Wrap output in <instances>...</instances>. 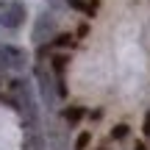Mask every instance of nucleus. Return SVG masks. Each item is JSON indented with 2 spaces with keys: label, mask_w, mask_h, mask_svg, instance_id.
<instances>
[{
  "label": "nucleus",
  "mask_w": 150,
  "mask_h": 150,
  "mask_svg": "<svg viewBox=\"0 0 150 150\" xmlns=\"http://www.w3.org/2000/svg\"><path fill=\"white\" fill-rule=\"evenodd\" d=\"M28 53L17 45H0V70L3 72H25Z\"/></svg>",
  "instance_id": "nucleus-3"
},
{
  "label": "nucleus",
  "mask_w": 150,
  "mask_h": 150,
  "mask_svg": "<svg viewBox=\"0 0 150 150\" xmlns=\"http://www.w3.org/2000/svg\"><path fill=\"white\" fill-rule=\"evenodd\" d=\"M72 42H75V39L70 36V33H61V36H56V45H59V47H70Z\"/></svg>",
  "instance_id": "nucleus-12"
},
{
  "label": "nucleus",
  "mask_w": 150,
  "mask_h": 150,
  "mask_svg": "<svg viewBox=\"0 0 150 150\" xmlns=\"http://www.w3.org/2000/svg\"><path fill=\"white\" fill-rule=\"evenodd\" d=\"M89 142H92V134H89V131H83V134L75 139V150H86V147H89Z\"/></svg>",
  "instance_id": "nucleus-9"
},
{
  "label": "nucleus",
  "mask_w": 150,
  "mask_h": 150,
  "mask_svg": "<svg viewBox=\"0 0 150 150\" xmlns=\"http://www.w3.org/2000/svg\"><path fill=\"white\" fill-rule=\"evenodd\" d=\"M67 6H70V8H75V11H83V14H86L89 0H67Z\"/></svg>",
  "instance_id": "nucleus-11"
},
{
  "label": "nucleus",
  "mask_w": 150,
  "mask_h": 150,
  "mask_svg": "<svg viewBox=\"0 0 150 150\" xmlns=\"http://www.w3.org/2000/svg\"><path fill=\"white\" fill-rule=\"evenodd\" d=\"M81 117H83V108H81V106H70V108L64 111V120H67L70 125H75Z\"/></svg>",
  "instance_id": "nucleus-8"
},
{
  "label": "nucleus",
  "mask_w": 150,
  "mask_h": 150,
  "mask_svg": "<svg viewBox=\"0 0 150 150\" xmlns=\"http://www.w3.org/2000/svg\"><path fill=\"white\" fill-rule=\"evenodd\" d=\"M36 83H39V95H42V103L47 106V111L56 108V100H59V81H53L50 75V67L36 64Z\"/></svg>",
  "instance_id": "nucleus-2"
},
{
  "label": "nucleus",
  "mask_w": 150,
  "mask_h": 150,
  "mask_svg": "<svg viewBox=\"0 0 150 150\" xmlns=\"http://www.w3.org/2000/svg\"><path fill=\"white\" fill-rule=\"evenodd\" d=\"M11 103L25 117L28 125H39V106H36V95H33V86H31L28 78L11 81Z\"/></svg>",
  "instance_id": "nucleus-1"
},
{
  "label": "nucleus",
  "mask_w": 150,
  "mask_h": 150,
  "mask_svg": "<svg viewBox=\"0 0 150 150\" xmlns=\"http://www.w3.org/2000/svg\"><path fill=\"white\" fill-rule=\"evenodd\" d=\"M67 64H70V59H67V56H53V61H50V67H53L56 75H64Z\"/></svg>",
  "instance_id": "nucleus-7"
},
{
  "label": "nucleus",
  "mask_w": 150,
  "mask_h": 150,
  "mask_svg": "<svg viewBox=\"0 0 150 150\" xmlns=\"http://www.w3.org/2000/svg\"><path fill=\"white\" fill-rule=\"evenodd\" d=\"M142 134H145V136H150V111L145 114V131H142Z\"/></svg>",
  "instance_id": "nucleus-13"
},
{
  "label": "nucleus",
  "mask_w": 150,
  "mask_h": 150,
  "mask_svg": "<svg viewBox=\"0 0 150 150\" xmlns=\"http://www.w3.org/2000/svg\"><path fill=\"white\" fill-rule=\"evenodd\" d=\"M25 150H45L42 134H39V125H28V134H25Z\"/></svg>",
  "instance_id": "nucleus-6"
},
{
  "label": "nucleus",
  "mask_w": 150,
  "mask_h": 150,
  "mask_svg": "<svg viewBox=\"0 0 150 150\" xmlns=\"http://www.w3.org/2000/svg\"><path fill=\"white\" fill-rule=\"evenodd\" d=\"M50 3H53V6H59V3H61V0H50ZM64 3H67V0H64Z\"/></svg>",
  "instance_id": "nucleus-15"
},
{
  "label": "nucleus",
  "mask_w": 150,
  "mask_h": 150,
  "mask_svg": "<svg viewBox=\"0 0 150 150\" xmlns=\"http://www.w3.org/2000/svg\"><path fill=\"white\" fill-rule=\"evenodd\" d=\"M56 31H59V20H56L53 14H47V11H42L36 25H33V31H31V42H36L39 47H42V45H47V42L56 39Z\"/></svg>",
  "instance_id": "nucleus-5"
},
{
  "label": "nucleus",
  "mask_w": 150,
  "mask_h": 150,
  "mask_svg": "<svg viewBox=\"0 0 150 150\" xmlns=\"http://www.w3.org/2000/svg\"><path fill=\"white\" fill-rule=\"evenodd\" d=\"M134 150H147V147H145V145H142V142H136V147H134Z\"/></svg>",
  "instance_id": "nucleus-14"
},
{
  "label": "nucleus",
  "mask_w": 150,
  "mask_h": 150,
  "mask_svg": "<svg viewBox=\"0 0 150 150\" xmlns=\"http://www.w3.org/2000/svg\"><path fill=\"white\" fill-rule=\"evenodd\" d=\"M25 17H28V8H25V3H20V0H3L0 3V25L3 28H20L22 22H25Z\"/></svg>",
  "instance_id": "nucleus-4"
},
{
  "label": "nucleus",
  "mask_w": 150,
  "mask_h": 150,
  "mask_svg": "<svg viewBox=\"0 0 150 150\" xmlns=\"http://www.w3.org/2000/svg\"><path fill=\"white\" fill-rule=\"evenodd\" d=\"M128 125H114L111 128V139H125V136H128Z\"/></svg>",
  "instance_id": "nucleus-10"
}]
</instances>
